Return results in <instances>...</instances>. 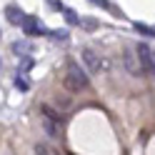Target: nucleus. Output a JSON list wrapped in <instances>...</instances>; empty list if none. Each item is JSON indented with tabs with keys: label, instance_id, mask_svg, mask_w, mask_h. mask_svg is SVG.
<instances>
[{
	"label": "nucleus",
	"instance_id": "1",
	"mask_svg": "<svg viewBox=\"0 0 155 155\" xmlns=\"http://www.w3.org/2000/svg\"><path fill=\"white\" fill-rule=\"evenodd\" d=\"M65 88L70 93H80L83 88H88V73L83 70L78 63H68V73H65Z\"/></svg>",
	"mask_w": 155,
	"mask_h": 155
},
{
	"label": "nucleus",
	"instance_id": "2",
	"mask_svg": "<svg viewBox=\"0 0 155 155\" xmlns=\"http://www.w3.org/2000/svg\"><path fill=\"white\" fill-rule=\"evenodd\" d=\"M123 65H125V70H128L130 75H135V78H140L145 73L143 65H140V60H138V55H135V48H130V50L123 53Z\"/></svg>",
	"mask_w": 155,
	"mask_h": 155
},
{
	"label": "nucleus",
	"instance_id": "3",
	"mask_svg": "<svg viewBox=\"0 0 155 155\" xmlns=\"http://www.w3.org/2000/svg\"><path fill=\"white\" fill-rule=\"evenodd\" d=\"M20 25H23V30H25V35H43V33H48L45 28L35 20L33 15H23V20H20Z\"/></svg>",
	"mask_w": 155,
	"mask_h": 155
},
{
	"label": "nucleus",
	"instance_id": "4",
	"mask_svg": "<svg viewBox=\"0 0 155 155\" xmlns=\"http://www.w3.org/2000/svg\"><path fill=\"white\" fill-rule=\"evenodd\" d=\"M83 60H85V65H88L90 73H98L100 68H108V63H103L100 58L95 55V50H90V48H88V50H83Z\"/></svg>",
	"mask_w": 155,
	"mask_h": 155
},
{
	"label": "nucleus",
	"instance_id": "5",
	"mask_svg": "<svg viewBox=\"0 0 155 155\" xmlns=\"http://www.w3.org/2000/svg\"><path fill=\"white\" fill-rule=\"evenodd\" d=\"M135 55H138V60L143 65V70L148 73L150 70V58H153V50H150V45H145V43H138L135 45Z\"/></svg>",
	"mask_w": 155,
	"mask_h": 155
},
{
	"label": "nucleus",
	"instance_id": "6",
	"mask_svg": "<svg viewBox=\"0 0 155 155\" xmlns=\"http://www.w3.org/2000/svg\"><path fill=\"white\" fill-rule=\"evenodd\" d=\"M40 125H43V130L50 135V138H58V135H60V123L48 118V115H40Z\"/></svg>",
	"mask_w": 155,
	"mask_h": 155
},
{
	"label": "nucleus",
	"instance_id": "7",
	"mask_svg": "<svg viewBox=\"0 0 155 155\" xmlns=\"http://www.w3.org/2000/svg\"><path fill=\"white\" fill-rule=\"evenodd\" d=\"M5 15H8V23H13V25H20V20H23V10L18 5H8L5 8Z\"/></svg>",
	"mask_w": 155,
	"mask_h": 155
},
{
	"label": "nucleus",
	"instance_id": "8",
	"mask_svg": "<svg viewBox=\"0 0 155 155\" xmlns=\"http://www.w3.org/2000/svg\"><path fill=\"white\" fill-rule=\"evenodd\" d=\"M13 50H15L18 55H30V53H33V45L25 43V40H18V43H13Z\"/></svg>",
	"mask_w": 155,
	"mask_h": 155
},
{
	"label": "nucleus",
	"instance_id": "9",
	"mask_svg": "<svg viewBox=\"0 0 155 155\" xmlns=\"http://www.w3.org/2000/svg\"><path fill=\"white\" fill-rule=\"evenodd\" d=\"M133 28L138 30L140 35H148V38H155V28L153 25H145V23H133Z\"/></svg>",
	"mask_w": 155,
	"mask_h": 155
},
{
	"label": "nucleus",
	"instance_id": "10",
	"mask_svg": "<svg viewBox=\"0 0 155 155\" xmlns=\"http://www.w3.org/2000/svg\"><path fill=\"white\" fill-rule=\"evenodd\" d=\"M63 13H65V20L70 23V25H80V18L75 15V10H70V8H65Z\"/></svg>",
	"mask_w": 155,
	"mask_h": 155
},
{
	"label": "nucleus",
	"instance_id": "11",
	"mask_svg": "<svg viewBox=\"0 0 155 155\" xmlns=\"http://www.w3.org/2000/svg\"><path fill=\"white\" fill-rule=\"evenodd\" d=\"M50 35H53V38H55V40H63V43H65V40H68V38H70V33H68V30H53V33H50Z\"/></svg>",
	"mask_w": 155,
	"mask_h": 155
},
{
	"label": "nucleus",
	"instance_id": "12",
	"mask_svg": "<svg viewBox=\"0 0 155 155\" xmlns=\"http://www.w3.org/2000/svg\"><path fill=\"white\" fill-rule=\"evenodd\" d=\"M15 88H20V90H28V88H30V83H28L23 75H18V78H15Z\"/></svg>",
	"mask_w": 155,
	"mask_h": 155
},
{
	"label": "nucleus",
	"instance_id": "13",
	"mask_svg": "<svg viewBox=\"0 0 155 155\" xmlns=\"http://www.w3.org/2000/svg\"><path fill=\"white\" fill-rule=\"evenodd\" d=\"M35 155H53V153H50L48 145H40V143H38V145H35Z\"/></svg>",
	"mask_w": 155,
	"mask_h": 155
},
{
	"label": "nucleus",
	"instance_id": "14",
	"mask_svg": "<svg viewBox=\"0 0 155 155\" xmlns=\"http://www.w3.org/2000/svg\"><path fill=\"white\" fill-rule=\"evenodd\" d=\"M90 3H95V5H100V8H108V0H90Z\"/></svg>",
	"mask_w": 155,
	"mask_h": 155
},
{
	"label": "nucleus",
	"instance_id": "15",
	"mask_svg": "<svg viewBox=\"0 0 155 155\" xmlns=\"http://www.w3.org/2000/svg\"><path fill=\"white\" fill-rule=\"evenodd\" d=\"M83 25H85V28H88V30H93V28H95V20H85Z\"/></svg>",
	"mask_w": 155,
	"mask_h": 155
},
{
	"label": "nucleus",
	"instance_id": "16",
	"mask_svg": "<svg viewBox=\"0 0 155 155\" xmlns=\"http://www.w3.org/2000/svg\"><path fill=\"white\" fill-rule=\"evenodd\" d=\"M150 73H155V50H153V58H150Z\"/></svg>",
	"mask_w": 155,
	"mask_h": 155
}]
</instances>
